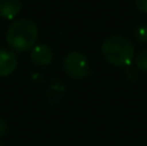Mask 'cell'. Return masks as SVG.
Here are the masks:
<instances>
[{
    "label": "cell",
    "instance_id": "cell-1",
    "mask_svg": "<svg viewBox=\"0 0 147 146\" xmlns=\"http://www.w3.org/2000/svg\"><path fill=\"white\" fill-rule=\"evenodd\" d=\"M39 30L36 23L28 18H20L12 22L7 31V43L16 52H27L35 47Z\"/></svg>",
    "mask_w": 147,
    "mask_h": 146
},
{
    "label": "cell",
    "instance_id": "cell-11",
    "mask_svg": "<svg viewBox=\"0 0 147 146\" xmlns=\"http://www.w3.org/2000/svg\"><path fill=\"white\" fill-rule=\"evenodd\" d=\"M0 146H4V144H1V142H0Z\"/></svg>",
    "mask_w": 147,
    "mask_h": 146
},
{
    "label": "cell",
    "instance_id": "cell-5",
    "mask_svg": "<svg viewBox=\"0 0 147 146\" xmlns=\"http://www.w3.org/2000/svg\"><path fill=\"white\" fill-rule=\"evenodd\" d=\"M17 56L9 49H0V76H9L17 69Z\"/></svg>",
    "mask_w": 147,
    "mask_h": 146
},
{
    "label": "cell",
    "instance_id": "cell-8",
    "mask_svg": "<svg viewBox=\"0 0 147 146\" xmlns=\"http://www.w3.org/2000/svg\"><path fill=\"white\" fill-rule=\"evenodd\" d=\"M134 36L140 43L147 44V25H141L140 27L136 28Z\"/></svg>",
    "mask_w": 147,
    "mask_h": 146
},
{
    "label": "cell",
    "instance_id": "cell-4",
    "mask_svg": "<svg viewBox=\"0 0 147 146\" xmlns=\"http://www.w3.org/2000/svg\"><path fill=\"white\" fill-rule=\"evenodd\" d=\"M30 57L36 66H48L53 61V51L45 44H38L31 49Z\"/></svg>",
    "mask_w": 147,
    "mask_h": 146
},
{
    "label": "cell",
    "instance_id": "cell-6",
    "mask_svg": "<svg viewBox=\"0 0 147 146\" xmlns=\"http://www.w3.org/2000/svg\"><path fill=\"white\" fill-rule=\"evenodd\" d=\"M22 9V0H0V17L13 20Z\"/></svg>",
    "mask_w": 147,
    "mask_h": 146
},
{
    "label": "cell",
    "instance_id": "cell-9",
    "mask_svg": "<svg viewBox=\"0 0 147 146\" xmlns=\"http://www.w3.org/2000/svg\"><path fill=\"white\" fill-rule=\"evenodd\" d=\"M136 7L140 12L147 14V0H136Z\"/></svg>",
    "mask_w": 147,
    "mask_h": 146
},
{
    "label": "cell",
    "instance_id": "cell-7",
    "mask_svg": "<svg viewBox=\"0 0 147 146\" xmlns=\"http://www.w3.org/2000/svg\"><path fill=\"white\" fill-rule=\"evenodd\" d=\"M136 65L143 72H147V48L142 49L136 57Z\"/></svg>",
    "mask_w": 147,
    "mask_h": 146
},
{
    "label": "cell",
    "instance_id": "cell-3",
    "mask_svg": "<svg viewBox=\"0 0 147 146\" xmlns=\"http://www.w3.org/2000/svg\"><path fill=\"white\" fill-rule=\"evenodd\" d=\"M63 69L65 72L69 75L71 79L80 80L84 79L90 72V65L89 61L83 53L80 52H69L63 59Z\"/></svg>",
    "mask_w": 147,
    "mask_h": 146
},
{
    "label": "cell",
    "instance_id": "cell-2",
    "mask_svg": "<svg viewBox=\"0 0 147 146\" xmlns=\"http://www.w3.org/2000/svg\"><path fill=\"white\" fill-rule=\"evenodd\" d=\"M102 56L109 64L117 67H127L134 59V45L124 36H110L101 47Z\"/></svg>",
    "mask_w": 147,
    "mask_h": 146
},
{
    "label": "cell",
    "instance_id": "cell-10",
    "mask_svg": "<svg viewBox=\"0 0 147 146\" xmlns=\"http://www.w3.org/2000/svg\"><path fill=\"white\" fill-rule=\"evenodd\" d=\"M8 131V123L4 120V119L0 118V137L4 136Z\"/></svg>",
    "mask_w": 147,
    "mask_h": 146
}]
</instances>
